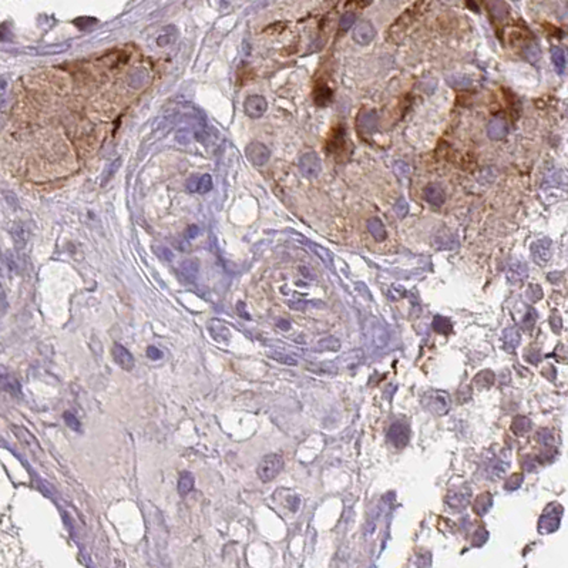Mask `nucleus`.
Here are the masks:
<instances>
[{"label":"nucleus","mask_w":568,"mask_h":568,"mask_svg":"<svg viewBox=\"0 0 568 568\" xmlns=\"http://www.w3.org/2000/svg\"><path fill=\"white\" fill-rule=\"evenodd\" d=\"M562 517V505L558 503H551V504L544 510L541 517L538 520V533L540 534H551L556 533L560 529Z\"/></svg>","instance_id":"nucleus-1"},{"label":"nucleus","mask_w":568,"mask_h":568,"mask_svg":"<svg viewBox=\"0 0 568 568\" xmlns=\"http://www.w3.org/2000/svg\"><path fill=\"white\" fill-rule=\"evenodd\" d=\"M13 430V433H14V436L19 439V441L22 443V446L26 447L30 453L33 454V456H36V457H43V449H42V446L38 444V441L37 439L33 436L32 433H29L27 430H26L25 428H22V426H13L12 428Z\"/></svg>","instance_id":"nucleus-6"},{"label":"nucleus","mask_w":568,"mask_h":568,"mask_svg":"<svg viewBox=\"0 0 568 568\" xmlns=\"http://www.w3.org/2000/svg\"><path fill=\"white\" fill-rule=\"evenodd\" d=\"M198 234H199V228H198L197 225H191V227L188 228V231H187V238L194 239L195 236H198Z\"/></svg>","instance_id":"nucleus-49"},{"label":"nucleus","mask_w":568,"mask_h":568,"mask_svg":"<svg viewBox=\"0 0 568 568\" xmlns=\"http://www.w3.org/2000/svg\"><path fill=\"white\" fill-rule=\"evenodd\" d=\"M175 37H177V33L174 32V30H164V32L161 33L160 36L157 37V45L160 46V47H167V46H170L171 43H173L174 40H175Z\"/></svg>","instance_id":"nucleus-37"},{"label":"nucleus","mask_w":568,"mask_h":568,"mask_svg":"<svg viewBox=\"0 0 568 568\" xmlns=\"http://www.w3.org/2000/svg\"><path fill=\"white\" fill-rule=\"evenodd\" d=\"M537 437H538V441H540V444H541L544 449H553V447H554V436H553V433H551L550 430H547V429L540 430Z\"/></svg>","instance_id":"nucleus-35"},{"label":"nucleus","mask_w":568,"mask_h":568,"mask_svg":"<svg viewBox=\"0 0 568 568\" xmlns=\"http://www.w3.org/2000/svg\"><path fill=\"white\" fill-rule=\"evenodd\" d=\"M388 440L396 447V449H403L409 444L410 440V430L406 424H403L400 421H396L390 426L388 432Z\"/></svg>","instance_id":"nucleus-8"},{"label":"nucleus","mask_w":568,"mask_h":568,"mask_svg":"<svg viewBox=\"0 0 568 568\" xmlns=\"http://www.w3.org/2000/svg\"><path fill=\"white\" fill-rule=\"evenodd\" d=\"M339 340L333 336H328V338L322 339L319 342L318 348L322 349V351H338L339 349Z\"/></svg>","instance_id":"nucleus-38"},{"label":"nucleus","mask_w":568,"mask_h":568,"mask_svg":"<svg viewBox=\"0 0 568 568\" xmlns=\"http://www.w3.org/2000/svg\"><path fill=\"white\" fill-rule=\"evenodd\" d=\"M529 276V267L527 263L521 261L511 262L510 267L507 269V279L513 285H520L523 283Z\"/></svg>","instance_id":"nucleus-15"},{"label":"nucleus","mask_w":568,"mask_h":568,"mask_svg":"<svg viewBox=\"0 0 568 568\" xmlns=\"http://www.w3.org/2000/svg\"><path fill=\"white\" fill-rule=\"evenodd\" d=\"M94 23H96V19H93V17H80L74 22V25L78 26L80 29H86V27H89L90 25H94Z\"/></svg>","instance_id":"nucleus-48"},{"label":"nucleus","mask_w":568,"mask_h":568,"mask_svg":"<svg viewBox=\"0 0 568 568\" xmlns=\"http://www.w3.org/2000/svg\"><path fill=\"white\" fill-rule=\"evenodd\" d=\"M447 83L453 89H467L472 86V78L466 74H450L447 77Z\"/></svg>","instance_id":"nucleus-28"},{"label":"nucleus","mask_w":568,"mask_h":568,"mask_svg":"<svg viewBox=\"0 0 568 568\" xmlns=\"http://www.w3.org/2000/svg\"><path fill=\"white\" fill-rule=\"evenodd\" d=\"M147 356L150 359H153V360H158V359L163 358L164 355H163V352H161L158 348H155V346H148Z\"/></svg>","instance_id":"nucleus-46"},{"label":"nucleus","mask_w":568,"mask_h":568,"mask_svg":"<svg viewBox=\"0 0 568 568\" xmlns=\"http://www.w3.org/2000/svg\"><path fill=\"white\" fill-rule=\"evenodd\" d=\"M210 333L212 338L218 340V342H227L230 339V331L228 328L218 322V320H212L210 323Z\"/></svg>","instance_id":"nucleus-24"},{"label":"nucleus","mask_w":568,"mask_h":568,"mask_svg":"<svg viewBox=\"0 0 568 568\" xmlns=\"http://www.w3.org/2000/svg\"><path fill=\"white\" fill-rule=\"evenodd\" d=\"M423 404L434 415H446L450 409V397L446 392L441 390H430L423 396Z\"/></svg>","instance_id":"nucleus-3"},{"label":"nucleus","mask_w":568,"mask_h":568,"mask_svg":"<svg viewBox=\"0 0 568 568\" xmlns=\"http://www.w3.org/2000/svg\"><path fill=\"white\" fill-rule=\"evenodd\" d=\"M550 326H551V329H553L556 333H558L560 331H561V328H562L561 316H560L558 312H556V311L551 313V316H550Z\"/></svg>","instance_id":"nucleus-44"},{"label":"nucleus","mask_w":568,"mask_h":568,"mask_svg":"<svg viewBox=\"0 0 568 568\" xmlns=\"http://www.w3.org/2000/svg\"><path fill=\"white\" fill-rule=\"evenodd\" d=\"M194 476L190 472H182L179 474L178 484H177V492L181 497H187L190 493L194 490Z\"/></svg>","instance_id":"nucleus-20"},{"label":"nucleus","mask_w":568,"mask_h":568,"mask_svg":"<svg viewBox=\"0 0 568 568\" xmlns=\"http://www.w3.org/2000/svg\"><path fill=\"white\" fill-rule=\"evenodd\" d=\"M487 538H489V533L484 529H480V530L476 531V534L473 537V545L474 547H480V545H483L487 541Z\"/></svg>","instance_id":"nucleus-42"},{"label":"nucleus","mask_w":568,"mask_h":568,"mask_svg":"<svg viewBox=\"0 0 568 568\" xmlns=\"http://www.w3.org/2000/svg\"><path fill=\"white\" fill-rule=\"evenodd\" d=\"M245 154H247V158L256 167L265 166L269 161V157H271L269 148L265 144L258 143V141L248 144V147L245 148Z\"/></svg>","instance_id":"nucleus-7"},{"label":"nucleus","mask_w":568,"mask_h":568,"mask_svg":"<svg viewBox=\"0 0 568 568\" xmlns=\"http://www.w3.org/2000/svg\"><path fill=\"white\" fill-rule=\"evenodd\" d=\"M331 97H332V91L329 90L328 86H318L315 90V102L319 106H326L331 102Z\"/></svg>","instance_id":"nucleus-32"},{"label":"nucleus","mask_w":568,"mask_h":568,"mask_svg":"<svg viewBox=\"0 0 568 568\" xmlns=\"http://www.w3.org/2000/svg\"><path fill=\"white\" fill-rule=\"evenodd\" d=\"M536 320H537V313L534 312V309H529L527 311V313H525V316H524V319H523V326H524V329L527 331V332H530V331H533V328H534V325H536Z\"/></svg>","instance_id":"nucleus-39"},{"label":"nucleus","mask_w":568,"mask_h":568,"mask_svg":"<svg viewBox=\"0 0 568 568\" xmlns=\"http://www.w3.org/2000/svg\"><path fill=\"white\" fill-rule=\"evenodd\" d=\"M433 329L437 333H450L453 331V325H452V322L447 319V318L437 316L433 320Z\"/></svg>","instance_id":"nucleus-34"},{"label":"nucleus","mask_w":568,"mask_h":568,"mask_svg":"<svg viewBox=\"0 0 568 568\" xmlns=\"http://www.w3.org/2000/svg\"><path fill=\"white\" fill-rule=\"evenodd\" d=\"M63 419L66 421V424L71 429V430H76V432H80L82 430V423L78 421L76 416L70 413V412H66L63 415Z\"/></svg>","instance_id":"nucleus-40"},{"label":"nucleus","mask_w":568,"mask_h":568,"mask_svg":"<svg viewBox=\"0 0 568 568\" xmlns=\"http://www.w3.org/2000/svg\"><path fill=\"white\" fill-rule=\"evenodd\" d=\"M423 195H424V199L428 201L429 204L436 205V207H440L446 201V194L443 191V188L437 184H429L424 188Z\"/></svg>","instance_id":"nucleus-16"},{"label":"nucleus","mask_w":568,"mask_h":568,"mask_svg":"<svg viewBox=\"0 0 568 568\" xmlns=\"http://www.w3.org/2000/svg\"><path fill=\"white\" fill-rule=\"evenodd\" d=\"M551 60L554 63V67L558 74H564L565 71V67H567V56H565V51L562 50L561 47H554L551 50Z\"/></svg>","instance_id":"nucleus-25"},{"label":"nucleus","mask_w":568,"mask_h":568,"mask_svg":"<svg viewBox=\"0 0 568 568\" xmlns=\"http://www.w3.org/2000/svg\"><path fill=\"white\" fill-rule=\"evenodd\" d=\"M276 325H278V328H281V329H283V331H288V329L291 328V323H289L288 320H283V319L279 320V322H278Z\"/></svg>","instance_id":"nucleus-50"},{"label":"nucleus","mask_w":568,"mask_h":568,"mask_svg":"<svg viewBox=\"0 0 568 568\" xmlns=\"http://www.w3.org/2000/svg\"><path fill=\"white\" fill-rule=\"evenodd\" d=\"M342 147H343V128H336L331 135V138H329L328 150L332 151V153H336L339 150H342Z\"/></svg>","instance_id":"nucleus-30"},{"label":"nucleus","mask_w":568,"mask_h":568,"mask_svg":"<svg viewBox=\"0 0 568 568\" xmlns=\"http://www.w3.org/2000/svg\"><path fill=\"white\" fill-rule=\"evenodd\" d=\"M366 227H368V231L371 232V235L376 239L377 242H383L388 238V232H386V228H384V224L379 218L373 217L371 219H368Z\"/></svg>","instance_id":"nucleus-19"},{"label":"nucleus","mask_w":568,"mask_h":568,"mask_svg":"<svg viewBox=\"0 0 568 568\" xmlns=\"http://www.w3.org/2000/svg\"><path fill=\"white\" fill-rule=\"evenodd\" d=\"M6 87V80L3 77H0V90H3Z\"/></svg>","instance_id":"nucleus-54"},{"label":"nucleus","mask_w":568,"mask_h":568,"mask_svg":"<svg viewBox=\"0 0 568 568\" xmlns=\"http://www.w3.org/2000/svg\"><path fill=\"white\" fill-rule=\"evenodd\" d=\"M531 429V421L529 417L525 416H516L513 419V423H511V430L514 432V434L517 436H523V434L529 433Z\"/></svg>","instance_id":"nucleus-26"},{"label":"nucleus","mask_w":568,"mask_h":568,"mask_svg":"<svg viewBox=\"0 0 568 568\" xmlns=\"http://www.w3.org/2000/svg\"><path fill=\"white\" fill-rule=\"evenodd\" d=\"M466 5L470 7L472 10H474V12H479V7H477L476 3H474V0H466Z\"/></svg>","instance_id":"nucleus-51"},{"label":"nucleus","mask_w":568,"mask_h":568,"mask_svg":"<svg viewBox=\"0 0 568 568\" xmlns=\"http://www.w3.org/2000/svg\"><path fill=\"white\" fill-rule=\"evenodd\" d=\"M494 380H496V376L492 371H483L474 377V384L480 389H489L490 386H493Z\"/></svg>","instance_id":"nucleus-29"},{"label":"nucleus","mask_w":568,"mask_h":568,"mask_svg":"<svg viewBox=\"0 0 568 568\" xmlns=\"http://www.w3.org/2000/svg\"><path fill=\"white\" fill-rule=\"evenodd\" d=\"M187 190L190 192H197V194H207L212 190V178L210 174H201V175H194L191 178L187 179Z\"/></svg>","instance_id":"nucleus-12"},{"label":"nucleus","mask_w":568,"mask_h":568,"mask_svg":"<svg viewBox=\"0 0 568 568\" xmlns=\"http://www.w3.org/2000/svg\"><path fill=\"white\" fill-rule=\"evenodd\" d=\"M355 20H356V16H355L353 13H345V14L342 16L340 22H339V27H340V30H343V32L349 30L352 26H353V23H355Z\"/></svg>","instance_id":"nucleus-41"},{"label":"nucleus","mask_w":568,"mask_h":568,"mask_svg":"<svg viewBox=\"0 0 568 568\" xmlns=\"http://www.w3.org/2000/svg\"><path fill=\"white\" fill-rule=\"evenodd\" d=\"M527 295H529V298H530L533 302H537V300L541 299V296H543V291H541V288L538 287V285H531V287L529 288V291H527Z\"/></svg>","instance_id":"nucleus-45"},{"label":"nucleus","mask_w":568,"mask_h":568,"mask_svg":"<svg viewBox=\"0 0 568 568\" xmlns=\"http://www.w3.org/2000/svg\"><path fill=\"white\" fill-rule=\"evenodd\" d=\"M198 271H199V265L195 259H187L179 267V272L182 275V278L190 282H192L197 278Z\"/></svg>","instance_id":"nucleus-22"},{"label":"nucleus","mask_w":568,"mask_h":568,"mask_svg":"<svg viewBox=\"0 0 568 568\" xmlns=\"http://www.w3.org/2000/svg\"><path fill=\"white\" fill-rule=\"evenodd\" d=\"M298 168L303 177L316 178L319 177L320 171H322V161L316 153H312V151L305 153L303 155H300L299 161H298Z\"/></svg>","instance_id":"nucleus-4"},{"label":"nucleus","mask_w":568,"mask_h":568,"mask_svg":"<svg viewBox=\"0 0 568 568\" xmlns=\"http://www.w3.org/2000/svg\"><path fill=\"white\" fill-rule=\"evenodd\" d=\"M472 490L469 487H459L450 490L446 497V504L449 509L454 511H463L470 503Z\"/></svg>","instance_id":"nucleus-5"},{"label":"nucleus","mask_w":568,"mask_h":568,"mask_svg":"<svg viewBox=\"0 0 568 568\" xmlns=\"http://www.w3.org/2000/svg\"><path fill=\"white\" fill-rule=\"evenodd\" d=\"M268 110V103L262 96H249L244 102V111L249 118H261Z\"/></svg>","instance_id":"nucleus-9"},{"label":"nucleus","mask_w":568,"mask_h":568,"mask_svg":"<svg viewBox=\"0 0 568 568\" xmlns=\"http://www.w3.org/2000/svg\"><path fill=\"white\" fill-rule=\"evenodd\" d=\"M372 2H373V0H359V5H360L362 7H364V6H368V5H371Z\"/></svg>","instance_id":"nucleus-53"},{"label":"nucleus","mask_w":568,"mask_h":568,"mask_svg":"<svg viewBox=\"0 0 568 568\" xmlns=\"http://www.w3.org/2000/svg\"><path fill=\"white\" fill-rule=\"evenodd\" d=\"M111 353H113V359H114V362L118 364L121 369H124V371H131V369L134 368V358H133V355L130 353V351H128L127 348H124V346L120 345V343H115V345L113 346Z\"/></svg>","instance_id":"nucleus-14"},{"label":"nucleus","mask_w":568,"mask_h":568,"mask_svg":"<svg viewBox=\"0 0 568 568\" xmlns=\"http://www.w3.org/2000/svg\"><path fill=\"white\" fill-rule=\"evenodd\" d=\"M379 126L377 114L372 110H362L358 115V128L360 133L364 134H375Z\"/></svg>","instance_id":"nucleus-11"},{"label":"nucleus","mask_w":568,"mask_h":568,"mask_svg":"<svg viewBox=\"0 0 568 568\" xmlns=\"http://www.w3.org/2000/svg\"><path fill=\"white\" fill-rule=\"evenodd\" d=\"M375 36H376V30H375V27L371 22H363V23L356 26L355 30H353V40L358 45H369L373 42Z\"/></svg>","instance_id":"nucleus-13"},{"label":"nucleus","mask_w":568,"mask_h":568,"mask_svg":"<svg viewBox=\"0 0 568 568\" xmlns=\"http://www.w3.org/2000/svg\"><path fill=\"white\" fill-rule=\"evenodd\" d=\"M13 238H14V241H16L17 245L23 247V245L27 242V239H29V231H27V228H26L25 225L17 224V225H14V228H13Z\"/></svg>","instance_id":"nucleus-33"},{"label":"nucleus","mask_w":568,"mask_h":568,"mask_svg":"<svg viewBox=\"0 0 568 568\" xmlns=\"http://www.w3.org/2000/svg\"><path fill=\"white\" fill-rule=\"evenodd\" d=\"M489 9H490L493 17L497 20H504L509 14V6L503 0H490Z\"/></svg>","instance_id":"nucleus-27"},{"label":"nucleus","mask_w":568,"mask_h":568,"mask_svg":"<svg viewBox=\"0 0 568 568\" xmlns=\"http://www.w3.org/2000/svg\"><path fill=\"white\" fill-rule=\"evenodd\" d=\"M487 134L492 140H501L509 134V124L503 118H494L489 123Z\"/></svg>","instance_id":"nucleus-17"},{"label":"nucleus","mask_w":568,"mask_h":568,"mask_svg":"<svg viewBox=\"0 0 568 568\" xmlns=\"http://www.w3.org/2000/svg\"><path fill=\"white\" fill-rule=\"evenodd\" d=\"M282 469H283V459H282V456L275 453L267 454L259 461L258 469H256V474L261 479V481L269 483L275 477H278V474L282 472Z\"/></svg>","instance_id":"nucleus-2"},{"label":"nucleus","mask_w":568,"mask_h":568,"mask_svg":"<svg viewBox=\"0 0 568 568\" xmlns=\"http://www.w3.org/2000/svg\"><path fill=\"white\" fill-rule=\"evenodd\" d=\"M395 212L399 218H404L409 212V204L404 199H399L395 204Z\"/></svg>","instance_id":"nucleus-43"},{"label":"nucleus","mask_w":568,"mask_h":568,"mask_svg":"<svg viewBox=\"0 0 568 568\" xmlns=\"http://www.w3.org/2000/svg\"><path fill=\"white\" fill-rule=\"evenodd\" d=\"M433 244L436 245V248L439 249H453L457 247V239L452 232L444 230L434 235Z\"/></svg>","instance_id":"nucleus-18"},{"label":"nucleus","mask_w":568,"mask_h":568,"mask_svg":"<svg viewBox=\"0 0 568 568\" xmlns=\"http://www.w3.org/2000/svg\"><path fill=\"white\" fill-rule=\"evenodd\" d=\"M518 343H520V332L517 331V328L505 329L503 333V345H504L505 351H514Z\"/></svg>","instance_id":"nucleus-23"},{"label":"nucleus","mask_w":568,"mask_h":568,"mask_svg":"<svg viewBox=\"0 0 568 568\" xmlns=\"http://www.w3.org/2000/svg\"><path fill=\"white\" fill-rule=\"evenodd\" d=\"M524 54H525V57L529 58V60H531V62H536V60H538V58H540V50H538V49H536L534 46H533V47H530V49H525Z\"/></svg>","instance_id":"nucleus-47"},{"label":"nucleus","mask_w":568,"mask_h":568,"mask_svg":"<svg viewBox=\"0 0 568 568\" xmlns=\"http://www.w3.org/2000/svg\"><path fill=\"white\" fill-rule=\"evenodd\" d=\"M474 511L477 516H485L493 507V496L490 493H483L474 501Z\"/></svg>","instance_id":"nucleus-21"},{"label":"nucleus","mask_w":568,"mask_h":568,"mask_svg":"<svg viewBox=\"0 0 568 568\" xmlns=\"http://www.w3.org/2000/svg\"><path fill=\"white\" fill-rule=\"evenodd\" d=\"M551 239L549 238H543V239H538L536 242L533 244L531 247V255H533V259L538 263V265H545L547 262L550 261L551 258Z\"/></svg>","instance_id":"nucleus-10"},{"label":"nucleus","mask_w":568,"mask_h":568,"mask_svg":"<svg viewBox=\"0 0 568 568\" xmlns=\"http://www.w3.org/2000/svg\"><path fill=\"white\" fill-rule=\"evenodd\" d=\"M300 271L303 272V276H305V278H312V279L315 278V275H312V272H311L309 269L307 271V268H305V267H300Z\"/></svg>","instance_id":"nucleus-52"},{"label":"nucleus","mask_w":568,"mask_h":568,"mask_svg":"<svg viewBox=\"0 0 568 568\" xmlns=\"http://www.w3.org/2000/svg\"><path fill=\"white\" fill-rule=\"evenodd\" d=\"M523 481H524L523 474H520V473H517V474H513L511 477H509V479L505 480L504 489L507 490V492H514V490H517L518 487H521Z\"/></svg>","instance_id":"nucleus-36"},{"label":"nucleus","mask_w":568,"mask_h":568,"mask_svg":"<svg viewBox=\"0 0 568 568\" xmlns=\"http://www.w3.org/2000/svg\"><path fill=\"white\" fill-rule=\"evenodd\" d=\"M269 358L274 359L275 362L278 363L285 364V366H296L298 364V359L291 356L289 353H283V352H271L268 355Z\"/></svg>","instance_id":"nucleus-31"}]
</instances>
